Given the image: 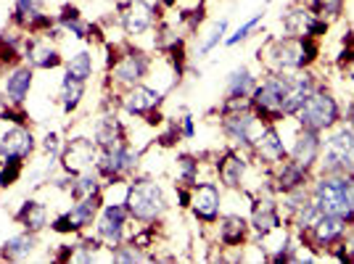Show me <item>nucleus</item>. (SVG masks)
I'll list each match as a JSON object with an SVG mask.
<instances>
[{
  "mask_svg": "<svg viewBox=\"0 0 354 264\" xmlns=\"http://www.w3.org/2000/svg\"><path fill=\"white\" fill-rule=\"evenodd\" d=\"M320 43L317 37H296L286 35L281 37H267L265 45L257 50V61L265 66V72L275 74H296L304 69H315V64L320 61Z\"/></svg>",
  "mask_w": 354,
  "mask_h": 264,
  "instance_id": "nucleus-1",
  "label": "nucleus"
},
{
  "mask_svg": "<svg viewBox=\"0 0 354 264\" xmlns=\"http://www.w3.org/2000/svg\"><path fill=\"white\" fill-rule=\"evenodd\" d=\"M109 50V61H106V69H109V85H117V88H133L138 82H143L151 69H153V59L148 56L146 50L135 48L130 43H106Z\"/></svg>",
  "mask_w": 354,
  "mask_h": 264,
  "instance_id": "nucleus-2",
  "label": "nucleus"
},
{
  "mask_svg": "<svg viewBox=\"0 0 354 264\" xmlns=\"http://www.w3.org/2000/svg\"><path fill=\"white\" fill-rule=\"evenodd\" d=\"M124 206L130 211V220L148 225V222H162L167 214V196L164 188L151 180V177H135L127 182V193H124Z\"/></svg>",
  "mask_w": 354,
  "mask_h": 264,
  "instance_id": "nucleus-3",
  "label": "nucleus"
},
{
  "mask_svg": "<svg viewBox=\"0 0 354 264\" xmlns=\"http://www.w3.org/2000/svg\"><path fill=\"white\" fill-rule=\"evenodd\" d=\"M294 122L299 127H304V130H315L325 135V132L336 130L339 124H344V106L323 82L304 101V106L296 111Z\"/></svg>",
  "mask_w": 354,
  "mask_h": 264,
  "instance_id": "nucleus-4",
  "label": "nucleus"
},
{
  "mask_svg": "<svg viewBox=\"0 0 354 264\" xmlns=\"http://www.w3.org/2000/svg\"><path fill=\"white\" fill-rule=\"evenodd\" d=\"M354 169V127L339 124L323 140V153L315 175H349Z\"/></svg>",
  "mask_w": 354,
  "mask_h": 264,
  "instance_id": "nucleus-5",
  "label": "nucleus"
},
{
  "mask_svg": "<svg viewBox=\"0 0 354 264\" xmlns=\"http://www.w3.org/2000/svg\"><path fill=\"white\" fill-rule=\"evenodd\" d=\"M291 74H275L265 72L262 82H257V88L251 93V111L262 119L265 124H283L286 111H283V95L288 90Z\"/></svg>",
  "mask_w": 354,
  "mask_h": 264,
  "instance_id": "nucleus-6",
  "label": "nucleus"
},
{
  "mask_svg": "<svg viewBox=\"0 0 354 264\" xmlns=\"http://www.w3.org/2000/svg\"><path fill=\"white\" fill-rule=\"evenodd\" d=\"M312 201L320 214H339L349 222V177L346 175H315Z\"/></svg>",
  "mask_w": 354,
  "mask_h": 264,
  "instance_id": "nucleus-7",
  "label": "nucleus"
},
{
  "mask_svg": "<svg viewBox=\"0 0 354 264\" xmlns=\"http://www.w3.org/2000/svg\"><path fill=\"white\" fill-rule=\"evenodd\" d=\"M349 230V222L339 217V214H320L317 222L312 225L307 233H299V243L304 246V251H312V254H330V249L339 243L341 238Z\"/></svg>",
  "mask_w": 354,
  "mask_h": 264,
  "instance_id": "nucleus-8",
  "label": "nucleus"
},
{
  "mask_svg": "<svg viewBox=\"0 0 354 264\" xmlns=\"http://www.w3.org/2000/svg\"><path fill=\"white\" fill-rule=\"evenodd\" d=\"M138 164H140V151L133 148L130 143H122V146L109 148V151L98 153L95 172L101 175V180H104L106 185H114V182H124L138 169Z\"/></svg>",
  "mask_w": 354,
  "mask_h": 264,
  "instance_id": "nucleus-9",
  "label": "nucleus"
},
{
  "mask_svg": "<svg viewBox=\"0 0 354 264\" xmlns=\"http://www.w3.org/2000/svg\"><path fill=\"white\" fill-rule=\"evenodd\" d=\"M162 6L151 0H122L117 6V24L127 37H140L156 21H162Z\"/></svg>",
  "mask_w": 354,
  "mask_h": 264,
  "instance_id": "nucleus-10",
  "label": "nucleus"
},
{
  "mask_svg": "<svg viewBox=\"0 0 354 264\" xmlns=\"http://www.w3.org/2000/svg\"><path fill=\"white\" fill-rule=\"evenodd\" d=\"M220 127L222 135L230 140V146L249 151L251 143L257 140V135L265 130V122L251 109H243V111H233V114H220Z\"/></svg>",
  "mask_w": 354,
  "mask_h": 264,
  "instance_id": "nucleus-11",
  "label": "nucleus"
},
{
  "mask_svg": "<svg viewBox=\"0 0 354 264\" xmlns=\"http://www.w3.org/2000/svg\"><path fill=\"white\" fill-rule=\"evenodd\" d=\"M265 175H267V191L275 193V196H283V193H291L312 185L315 169H307V167L296 164L294 159H286V162L265 169Z\"/></svg>",
  "mask_w": 354,
  "mask_h": 264,
  "instance_id": "nucleus-12",
  "label": "nucleus"
},
{
  "mask_svg": "<svg viewBox=\"0 0 354 264\" xmlns=\"http://www.w3.org/2000/svg\"><path fill=\"white\" fill-rule=\"evenodd\" d=\"M98 153H101V148L95 146L93 138H74V140H69L59 153L64 175L77 177L82 172H88V169H95Z\"/></svg>",
  "mask_w": 354,
  "mask_h": 264,
  "instance_id": "nucleus-13",
  "label": "nucleus"
},
{
  "mask_svg": "<svg viewBox=\"0 0 354 264\" xmlns=\"http://www.w3.org/2000/svg\"><path fill=\"white\" fill-rule=\"evenodd\" d=\"M246 153H249L259 167H265V169L286 162V159H288V146H286V140H283L278 124H265V130L257 135V140L251 143V148Z\"/></svg>",
  "mask_w": 354,
  "mask_h": 264,
  "instance_id": "nucleus-14",
  "label": "nucleus"
},
{
  "mask_svg": "<svg viewBox=\"0 0 354 264\" xmlns=\"http://www.w3.org/2000/svg\"><path fill=\"white\" fill-rule=\"evenodd\" d=\"M127 222H130V211H127L124 201L122 204H104L98 220H95V235L104 241L106 249L127 241V230H124Z\"/></svg>",
  "mask_w": 354,
  "mask_h": 264,
  "instance_id": "nucleus-15",
  "label": "nucleus"
},
{
  "mask_svg": "<svg viewBox=\"0 0 354 264\" xmlns=\"http://www.w3.org/2000/svg\"><path fill=\"white\" fill-rule=\"evenodd\" d=\"M191 211L201 225H217L222 214V193L214 182H196L191 191Z\"/></svg>",
  "mask_w": 354,
  "mask_h": 264,
  "instance_id": "nucleus-16",
  "label": "nucleus"
},
{
  "mask_svg": "<svg viewBox=\"0 0 354 264\" xmlns=\"http://www.w3.org/2000/svg\"><path fill=\"white\" fill-rule=\"evenodd\" d=\"M323 132L304 130V127L296 124L294 138L288 143V159H294L296 164H301L307 169H317L320 153H323Z\"/></svg>",
  "mask_w": 354,
  "mask_h": 264,
  "instance_id": "nucleus-17",
  "label": "nucleus"
},
{
  "mask_svg": "<svg viewBox=\"0 0 354 264\" xmlns=\"http://www.w3.org/2000/svg\"><path fill=\"white\" fill-rule=\"evenodd\" d=\"M164 103V90L148 88L146 82H138L133 88H124L119 95V106L130 114V117H146L151 111H159Z\"/></svg>",
  "mask_w": 354,
  "mask_h": 264,
  "instance_id": "nucleus-18",
  "label": "nucleus"
},
{
  "mask_svg": "<svg viewBox=\"0 0 354 264\" xmlns=\"http://www.w3.org/2000/svg\"><path fill=\"white\" fill-rule=\"evenodd\" d=\"M214 172H217L220 182L227 191H241L243 180H246V172H249V159L241 153V148H225L217 156V162H214Z\"/></svg>",
  "mask_w": 354,
  "mask_h": 264,
  "instance_id": "nucleus-19",
  "label": "nucleus"
},
{
  "mask_svg": "<svg viewBox=\"0 0 354 264\" xmlns=\"http://www.w3.org/2000/svg\"><path fill=\"white\" fill-rule=\"evenodd\" d=\"M24 59L32 69H59L64 64L59 48L50 45V37H45V35L24 37Z\"/></svg>",
  "mask_w": 354,
  "mask_h": 264,
  "instance_id": "nucleus-20",
  "label": "nucleus"
},
{
  "mask_svg": "<svg viewBox=\"0 0 354 264\" xmlns=\"http://www.w3.org/2000/svg\"><path fill=\"white\" fill-rule=\"evenodd\" d=\"M251 238V222L241 214H220L217 220V241L222 249H243Z\"/></svg>",
  "mask_w": 354,
  "mask_h": 264,
  "instance_id": "nucleus-21",
  "label": "nucleus"
},
{
  "mask_svg": "<svg viewBox=\"0 0 354 264\" xmlns=\"http://www.w3.org/2000/svg\"><path fill=\"white\" fill-rule=\"evenodd\" d=\"M93 140L101 151H109V148H117L122 143H130V132L124 127V122L111 111L93 124Z\"/></svg>",
  "mask_w": 354,
  "mask_h": 264,
  "instance_id": "nucleus-22",
  "label": "nucleus"
},
{
  "mask_svg": "<svg viewBox=\"0 0 354 264\" xmlns=\"http://www.w3.org/2000/svg\"><path fill=\"white\" fill-rule=\"evenodd\" d=\"M101 209H104V193H95V196H88V198L74 201L72 209H66L74 233L77 235L85 233L90 225H95L98 214H101Z\"/></svg>",
  "mask_w": 354,
  "mask_h": 264,
  "instance_id": "nucleus-23",
  "label": "nucleus"
},
{
  "mask_svg": "<svg viewBox=\"0 0 354 264\" xmlns=\"http://www.w3.org/2000/svg\"><path fill=\"white\" fill-rule=\"evenodd\" d=\"M32 79H35V69H32L30 64H19L6 77V88H3L6 98L14 106H24V98L30 95L32 90Z\"/></svg>",
  "mask_w": 354,
  "mask_h": 264,
  "instance_id": "nucleus-24",
  "label": "nucleus"
},
{
  "mask_svg": "<svg viewBox=\"0 0 354 264\" xmlns=\"http://www.w3.org/2000/svg\"><path fill=\"white\" fill-rule=\"evenodd\" d=\"M0 153L8 159V156H16V159H27L35 153V138H32V132L24 127V124H19L14 130H8L3 138H0Z\"/></svg>",
  "mask_w": 354,
  "mask_h": 264,
  "instance_id": "nucleus-25",
  "label": "nucleus"
},
{
  "mask_svg": "<svg viewBox=\"0 0 354 264\" xmlns=\"http://www.w3.org/2000/svg\"><path fill=\"white\" fill-rule=\"evenodd\" d=\"M35 246H37V233L24 230V233L14 235V238H8V241L3 243V249H0V259H8V262H21V259L32 256Z\"/></svg>",
  "mask_w": 354,
  "mask_h": 264,
  "instance_id": "nucleus-26",
  "label": "nucleus"
},
{
  "mask_svg": "<svg viewBox=\"0 0 354 264\" xmlns=\"http://www.w3.org/2000/svg\"><path fill=\"white\" fill-rule=\"evenodd\" d=\"M56 21H59V27L64 32H69L74 40H88L90 35V24L82 19V11L72 6V3H64L61 6L59 16H56Z\"/></svg>",
  "mask_w": 354,
  "mask_h": 264,
  "instance_id": "nucleus-27",
  "label": "nucleus"
},
{
  "mask_svg": "<svg viewBox=\"0 0 354 264\" xmlns=\"http://www.w3.org/2000/svg\"><path fill=\"white\" fill-rule=\"evenodd\" d=\"M257 77L246 69V66H238L227 74V82H225V98H251V93L257 88Z\"/></svg>",
  "mask_w": 354,
  "mask_h": 264,
  "instance_id": "nucleus-28",
  "label": "nucleus"
},
{
  "mask_svg": "<svg viewBox=\"0 0 354 264\" xmlns=\"http://www.w3.org/2000/svg\"><path fill=\"white\" fill-rule=\"evenodd\" d=\"M14 220L19 222L24 230L40 233V230L48 227V209H45V204H40V201H24L21 209L16 211Z\"/></svg>",
  "mask_w": 354,
  "mask_h": 264,
  "instance_id": "nucleus-29",
  "label": "nucleus"
},
{
  "mask_svg": "<svg viewBox=\"0 0 354 264\" xmlns=\"http://www.w3.org/2000/svg\"><path fill=\"white\" fill-rule=\"evenodd\" d=\"M312 16L315 14H312L304 3H294V6H291L281 19L283 32H286V35H296V37L307 35V27H310Z\"/></svg>",
  "mask_w": 354,
  "mask_h": 264,
  "instance_id": "nucleus-30",
  "label": "nucleus"
},
{
  "mask_svg": "<svg viewBox=\"0 0 354 264\" xmlns=\"http://www.w3.org/2000/svg\"><path fill=\"white\" fill-rule=\"evenodd\" d=\"M95 193H104V180L95 169H88V172H82V175H77L72 180V188H69L72 201L88 198V196H95Z\"/></svg>",
  "mask_w": 354,
  "mask_h": 264,
  "instance_id": "nucleus-31",
  "label": "nucleus"
},
{
  "mask_svg": "<svg viewBox=\"0 0 354 264\" xmlns=\"http://www.w3.org/2000/svg\"><path fill=\"white\" fill-rule=\"evenodd\" d=\"M43 14V0H14V14H11V24L16 30L27 32L32 21Z\"/></svg>",
  "mask_w": 354,
  "mask_h": 264,
  "instance_id": "nucleus-32",
  "label": "nucleus"
},
{
  "mask_svg": "<svg viewBox=\"0 0 354 264\" xmlns=\"http://www.w3.org/2000/svg\"><path fill=\"white\" fill-rule=\"evenodd\" d=\"M85 85L88 82H80V79H74L69 74H64V82H61V106H64L66 114H72V111L80 109V103L85 98Z\"/></svg>",
  "mask_w": 354,
  "mask_h": 264,
  "instance_id": "nucleus-33",
  "label": "nucleus"
},
{
  "mask_svg": "<svg viewBox=\"0 0 354 264\" xmlns=\"http://www.w3.org/2000/svg\"><path fill=\"white\" fill-rule=\"evenodd\" d=\"M198 169H201V156H196V153H180V156H177V182L175 185L193 188V185L198 182Z\"/></svg>",
  "mask_w": 354,
  "mask_h": 264,
  "instance_id": "nucleus-34",
  "label": "nucleus"
},
{
  "mask_svg": "<svg viewBox=\"0 0 354 264\" xmlns=\"http://www.w3.org/2000/svg\"><path fill=\"white\" fill-rule=\"evenodd\" d=\"M93 69H95V64H93V53L90 50H80V53H74L72 59L66 61V74L74 77V79H80V82H88L90 77H93Z\"/></svg>",
  "mask_w": 354,
  "mask_h": 264,
  "instance_id": "nucleus-35",
  "label": "nucleus"
},
{
  "mask_svg": "<svg viewBox=\"0 0 354 264\" xmlns=\"http://www.w3.org/2000/svg\"><path fill=\"white\" fill-rule=\"evenodd\" d=\"M304 6H307L315 16H323L328 21H333V19H341V16H344L346 0H304Z\"/></svg>",
  "mask_w": 354,
  "mask_h": 264,
  "instance_id": "nucleus-36",
  "label": "nucleus"
},
{
  "mask_svg": "<svg viewBox=\"0 0 354 264\" xmlns=\"http://www.w3.org/2000/svg\"><path fill=\"white\" fill-rule=\"evenodd\" d=\"M328 256H330V259H336V262H341V264H354V222H349L346 235L341 238L333 249H330Z\"/></svg>",
  "mask_w": 354,
  "mask_h": 264,
  "instance_id": "nucleus-37",
  "label": "nucleus"
},
{
  "mask_svg": "<svg viewBox=\"0 0 354 264\" xmlns=\"http://www.w3.org/2000/svg\"><path fill=\"white\" fill-rule=\"evenodd\" d=\"M262 19H265V14H254V16H251V19H249V21H243V24H241V27H238V30L233 32V35H230L227 40H225V48H236L238 43H243V40H249L251 35L257 32V27L262 24Z\"/></svg>",
  "mask_w": 354,
  "mask_h": 264,
  "instance_id": "nucleus-38",
  "label": "nucleus"
},
{
  "mask_svg": "<svg viewBox=\"0 0 354 264\" xmlns=\"http://www.w3.org/2000/svg\"><path fill=\"white\" fill-rule=\"evenodd\" d=\"M225 32H227V19H220V21H214L212 24V32L207 35V40L201 43V48H198V56H209L214 48L220 43H225Z\"/></svg>",
  "mask_w": 354,
  "mask_h": 264,
  "instance_id": "nucleus-39",
  "label": "nucleus"
},
{
  "mask_svg": "<svg viewBox=\"0 0 354 264\" xmlns=\"http://www.w3.org/2000/svg\"><path fill=\"white\" fill-rule=\"evenodd\" d=\"M21 169H24V159L8 156L3 162V167H0V188H11L16 180L21 177Z\"/></svg>",
  "mask_w": 354,
  "mask_h": 264,
  "instance_id": "nucleus-40",
  "label": "nucleus"
},
{
  "mask_svg": "<svg viewBox=\"0 0 354 264\" xmlns=\"http://www.w3.org/2000/svg\"><path fill=\"white\" fill-rule=\"evenodd\" d=\"M43 151H45V153H48V156H50V159H56V156H59V153H61L59 135H56V132H48V135H45V140H43Z\"/></svg>",
  "mask_w": 354,
  "mask_h": 264,
  "instance_id": "nucleus-41",
  "label": "nucleus"
},
{
  "mask_svg": "<svg viewBox=\"0 0 354 264\" xmlns=\"http://www.w3.org/2000/svg\"><path fill=\"white\" fill-rule=\"evenodd\" d=\"M180 132H183V138H185V140H191L193 135H196V124H193V117H188V114H185V117L180 119Z\"/></svg>",
  "mask_w": 354,
  "mask_h": 264,
  "instance_id": "nucleus-42",
  "label": "nucleus"
},
{
  "mask_svg": "<svg viewBox=\"0 0 354 264\" xmlns=\"http://www.w3.org/2000/svg\"><path fill=\"white\" fill-rule=\"evenodd\" d=\"M346 177H349V222H354V169Z\"/></svg>",
  "mask_w": 354,
  "mask_h": 264,
  "instance_id": "nucleus-43",
  "label": "nucleus"
},
{
  "mask_svg": "<svg viewBox=\"0 0 354 264\" xmlns=\"http://www.w3.org/2000/svg\"><path fill=\"white\" fill-rule=\"evenodd\" d=\"M267 3H272V0H267Z\"/></svg>",
  "mask_w": 354,
  "mask_h": 264,
  "instance_id": "nucleus-44",
  "label": "nucleus"
}]
</instances>
